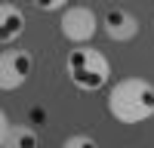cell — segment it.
<instances>
[{
  "mask_svg": "<svg viewBox=\"0 0 154 148\" xmlns=\"http://www.w3.org/2000/svg\"><path fill=\"white\" fill-rule=\"evenodd\" d=\"M108 114L120 123H142L154 117V83L145 77H123L108 93Z\"/></svg>",
  "mask_w": 154,
  "mask_h": 148,
  "instance_id": "1",
  "label": "cell"
},
{
  "mask_svg": "<svg viewBox=\"0 0 154 148\" xmlns=\"http://www.w3.org/2000/svg\"><path fill=\"white\" fill-rule=\"evenodd\" d=\"M34 6H40V9H65L68 6V0H34Z\"/></svg>",
  "mask_w": 154,
  "mask_h": 148,
  "instance_id": "9",
  "label": "cell"
},
{
  "mask_svg": "<svg viewBox=\"0 0 154 148\" xmlns=\"http://www.w3.org/2000/svg\"><path fill=\"white\" fill-rule=\"evenodd\" d=\"M6 130H9V117H6V111L0 108V145H3V139H6Z\"/></svg>",
  "mask_w": 154,
  "mask_h": 148,
  "instance_id": "10",
  "label": "cell"
},
{
  "mask_svg": "<svg viewBox=\"0 0 154 148\" xmlns=\"http://www.w3.org/2000/svg\"><path fill=\"white\" fill-rule=\"evenodd\" d=\"M62 145H65V148H96L99 142L93 139V136H68Z\"/></svg>",
  "mask_w": 154,
  "mask_h": 148,
  "instance_id": "8",
  "label": "cell"
},
{
  "mask_svg": "<svg viewBox=\"0 0 154 148\" xmlns=\"http://www.w3.org/2000/svg\"><path fill=\"white\" fill-rule=\"evenodd\" d=\"M59 28H62V37H65V40L86 43V40H93L96 31H99V16L89 6H68L62 12Z\"/></svg>",
  "mask_w": 154,
  "mask_h": 148,
  "instance_id": "3",
  "label": "cell"
},
{
  "mask_svg": "<svg viewBox=\"0 0 154 148\" xmlns=\"http://www.w3.org/2000/svg\"><path fill=\"white\" fill-rule=\"evenodd\" d=\"M99 25L105 28V34L111 37V40H117V43H126V40H133V37L139 34V19L130 9H123V6H111Z\"/></svg>",
  "mask_w": 154,
  "mask_h": 148,
  "instance_id": "5",
  "label": "cell"
},
{
  "mask_svg": "<svg viewBox=\"0 0 154 148\" xmlns=\"http://www.w3.org/2000/svg\"><path fill=\"white\" fill-rule=\"evenodd\" d=\"M31 65H34V59L28 49H3L0 53V90L3 93L19 90L28 80Z\"/></svg>",
  "mask_w": 154,
  "mask_h": 148,
  "instance_id": "4",
  "label": "cell"
},
{
  "mask_svg": "<svg viewBox=\"0 0 154 148\" xmlns=\"http://www.w3.org/2000/svg\"><path fill=\"white\" fill-rule=\"evenodd\" d=\"M3 145H6V148H34V145H37V133L28 127V123H19V127H12V123H9Z\"/></svg>",
  "mask_w": 154,
  "mask_h": 148,
  "instance_id": "7",
  "label": "cell"
},
{
  "mask_svg": "<svg viewBox=\"0 0 154 148\" xmlns=\"http://www.w3.org/2000/svg\"><path fill=\"white\" fill-rule=\"evenodd\" d=\"M65 68H68L71 83L77 86V90H83V93H96V90H102V86L108 83V77H111V65H108V59L102 56L99 49L83 46V43L68 53Z\"/></svg>",
  "mask_w": 154,
  "mask_h": 148,
  "instance_id": "2",
  "label": "cell"
},
{
  "mask_svg": "<svg viewBox=\"0 0 154 148\" xmlns=\"http://www.w3.org/2000/svg\"><path fill=\"white\" fill-rule=\"evenodd\" d=\"M25 31V12L12 3H0V43L19 40Z\"/></svg>",
  "mask_w": 154,
  "mask_h": 148,
  "instance_id": "6",
  "label": "cell"
}]
</instances>
